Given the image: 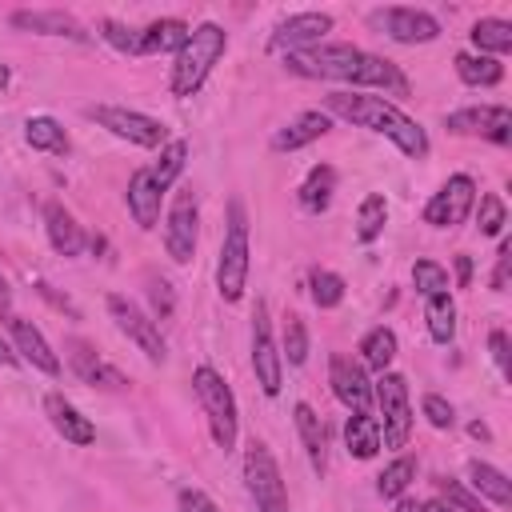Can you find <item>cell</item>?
<instances>
[{
	"mask_svg": "<svg viewBox=\"0 0 512 512\" xmlns=\"http://www.w3.org/2000/svg\"><path fill=\"white\" fill-rule=\"evenodd\" d=\"M192 24L180 20V16H160V20H148L140 28V44H136V56H160V52H180V44L188 40Z\"/></svg>",
	"mask_w": 512,
	"mask_h": 512,
	"instance_id": "25",
	"label": "cell"
},
{
	"mask_svg": "<svg viewBox=\"0 0 512 512\" xmlns=\"http://www.w3.org/2000/svg\"><path fill=\"white\" fill-rule=\"evenodd\" d=\"M420 412H424V420H428L432 428H440V432H448V428L456 424V408H452L440 392H424V396H420Z\"/></svg>",
	"mask_w": 512,
	"mask_h": 512,
	"instance_id": "43",
	"label": "cell"
},
{
	"mask_svg": "<svg viewBox=\"0 0 512 512\" xmlns=\"http://www.w3.org/2000/svg\"><path fill=\"white\" fill-rule=\"evenodd\" d=\"M424 320H428L432 344H452L456 340V300H452V292L428 296L424 300Z\"/></svg>",
	"mask_w": 512,
	"mask_h": 512,
	"instance_id": "33",
	"label": "cell"
},
{
	"mask_svg": "<svg viewBox=\"0 0 512 512\" xmlns=\"http://www.w3.org/2000/svg\"><path fill=\"white\" fill-rule=\"evenodd\" d=\"M44 412H48V424L64 436V444H72V448H88V444L96 440V424H92L68 396L48 392V396H44Z\"/></svg>",
	"mask_w": 512,
	"mask_h": 512,
	"instance_id": "21",
	"label": "cell"
},
{
	"mask_svg": "<svg viewBox=\"0 0 512 512\" xmlns=\"http://www.w3.org/2000/svg\"><path fill=\"white\" fill-rule=\"evenodd\" d=\"M8 336H12V348H16V356H20V364H32L36 372H44V376H60V356L52 352V344L44 340V332L32 324V320H24V316H8Z\"/></svg>",
	"mask_w": 512,
	"mask_h": 512,
	"instance_id": "18",
	"label": "cell"
},
{
	"mask_svg": "<svg viewBox=\"0 0 512 512\" xmlns=\"http://www.w3.org/2000/svg\"><path fill=\"white\" fill-rule=\"evenodd\" d=\"M412 480H416V456H396V460L376 476V492H380L384 500H396V496L408 492Z\"/></svg>",
	"mask_w": 512,
	"mask_h": 512,
	"instance_id": "37",
	"label": "cell"
},
{
	"mask_svg": "<svg viewBox=\"0 0 512 512\" xmlns=\"http://www.w3.org/2000/svg\"><path fill=\"white\" fill-rule=\"evenodd\" d=\"M468 432H472L476 440H492V432H488V424H480V420H472V424H468Z\"/></svg>",
	"mask_w": 512,
	"mask_h": 512,
	"instance_id": "53",
	"label": "cell"
},
{
	"mask_svg": "<svg viewBox=\"0 0 512 512\" xmlns=\"http://www.w3.org/2000/svg\"><path fill=\"white\" fill-rule=\"evenodd\" d=\"M284 68L300 80H336L352 84V92H384V96H408V76L388 60L356 44H312L304 52H288Z\"/></svg>",
	"mask_w": 512,
	"mask_h": 512,
	"instance_id": "1",
	"label": "cell"
},
{
	"mask_svg": "<svg viewBox=\"0 0 512 512\" xmlns=\"http://www.w3.org/2000/svg\"><path fill=\"white\" fill-rule=\"evenodd\" d=\"M244 488L256 504V512H288V488L280 476V464L264 440L244 444Z\"/></svg>",
	"mask_w": 512,
	"mask_h": 512,
	"instance_id": "7",
	"label": "cell"
},
{
	"mask_svg": "<svg viewBox=\"0 0 512 512\" xmlns=\"http://www.w3.org/2000/svg\"><path fill=\"white\" fill-rule=\"evenodd\" d=\"M108 316H112V324L120 328V336H128L140 352H144V360H152V364H164L168 360V340H164V332H160V324L140 308V304H132L128 296H120V292H108Z\"/></svg>",
	"mask_w": 512,
	"mask_h": 512,
	"instance_id": "9",
	"label": "cell"
},
{
	"mask_svg": "<svg viewBox=\"0 0 512 512\" xmlns=\"http://www.w3.org/2000/svg\"><path fill=\"white\" fill-rule=\"evenodd\" d=\"M472 284V256H456V288H468Z\"/></svg>",
	"mask_w": 512,
	"mask_h": 512,
	"instance_id": "49",
	"label": "cell"
},
{
	"mask_svg": "<svg viewBox=\"0 0 512 512\" xmlns=\"http://www.w3.org/2000/svg\"><path fill=\"white\" fill-rule=\"evenodd\" d=\"M96 36L108 44V48H116V52H124V56H136V44H140V28H128V24H120V20H100L96 24Z\"/></svg>",
	"mask_w": 512,
	"mask_h": 512,
	"instance_id": "41",
	"label": "cell"
},
{
	"mask_svg": "<svg viewBox=\"0 0 512 512\" xmlns=\"http://www.w3.org/2000/svg\"><path fill=\"white\" fill-rule=\"evenodd\" d=\"M248 272H252L248 216H244V200H240V196H232V200H228V224H224L220 256H216V292H220V300H224V304H240V300H244Z\"/></svg>",
	"mask_w": 512,
	"mask_h": 512,
	"instance_id": "4",
	"label": "cell"
},
{
	"mask_svg": "<svg viewBox=\"0 0 512 512\" xmlns=\"http://www.w3.org/2000/svg\"><path fill=\"white\" fill-rule=\"evenodd\" d=\"M396 512H420V500L404 492V496H396Z\"/></svg>",
	"mask_w": 512,
	"mask_h": 512,
	"instance_id": "51",
	"label": "cell"
},
{
	"mask_svg": "<svg viewBox=\"0 0 512 512\" xmlns=\"http://www.w3.org/2000/svg\"><path fill=\"white\" fill-rule=\"evenodd\" d=\"M328 132H332V116H328L324 108H304L300 116H292L284 128L272 132L268 148H272V152H300V148H308L312 140H320V136H328Z\"/></svg>",
	"mask_w": 512,
	"mask_h": 512,
	"instance_id": "20",
	"label": "cell"
},
{
	"mask_svg": "<svg viewBox=\"0 0 512 512\" xmlns=\"http://www.w3.org/2000/svg\"><path fill=\"white\" fill-rule=\"evenodd\" d=\"M8 296H12V288H8V280H4V272H0V304H8Z\"/></svg>",
	"mask_w": 512,
	"mask_h": 512,
	"instance_id": "55",
	"label": "cell"
},
{
	"mask_svg": "<svg viewBox=\"0 0 512 512\" xmlns=\"http://www.w3.org/2000/svg\"><path fill=\"white\" fill-rule=\"evenodd\" d=\"M368 24L376 32H384L396 44H432L440 36V20L428 8H412V4H388V8H372Z\"/></svg>",
	"mask_w": 512,
	"mask_h": 512,
	"instance_id": "11",
	"label": "cell"
},
{
	"mask_svg": "<svg viewBox=\"0 0 512 512\" xmlns=\"http://www.w3.org/2000/svg\"><path fill=\"white\" fill-rule=\"evenodd\" d=\"M476 180L468 176V172H452L436 192H432V200L424 204V224H432V228H456V224H464L468 216H472V208H476Z\"/></svg>",
	"mask_w": 512,
	"mask_h": 512,
	"instance_id": "12",
	"label": "cell"
},
{
	"mask_svg": "<svg viewBox=\"0 0 512 512\" xmlns=\"http://www.w3.org/2000/svg\"><path fill=\"white\" fill-rule=\"evenodd\" d=\"M384 224H388V200L380 192H368L360 200V208H356V240L360 244H376Z\"/></svg>",
	"mask_w": 512,
	"mask_h": 512,
	"instance_id": "35",
	"label": "cell"
},
{
	"mask_svg": "<svg viewBox=\"0 0 512 512\" xmlns=\"http://www.w3.org/2000/svg\"><path fill=\"white\" fill-rule=\"evenodd\" d=\"M344 448L356 460H372L384 448L380 444V424H376L372 412H348V420H344Z\"/></svg>",
	"mask_w": 512,
	"mask_h": 512,
	"instance_id": "28",
	"label": "cell"
},
{
	"mask_svg": "<svg viewBox=\"0 0 512 512\" xmlns=\"http://www.w3.org/2000/svg\"><path fill=\"white\" fill-rule=\"evenodd\" d=\"M332 12H292V16H284V20H276L272 24V32H268V52H280V56H288V52H304V48H312V44H324V36L332 32Z\"/></svg>",
	"mask_w": 512,
	"mask_h": 512,
	"instance_id": "14",
	"label": "cell"
},
{
	"mask_svg": "<svg viewBox=\"0 0 512 512\" xmlns=\"http://www.w3.org/2000/svg\"><path fill=\"white\" fill-rule=\"evenodd\" d=\"M228 52V32L216 20H204L188 32V40L180 44V52L172 56V72H168V92L176 100H188L204 88V80L212 76V68L220 64V56Z\"/></svg>",
	"mask_w": 512,
	"mask_h": 512,
	"instance_id": "3",
	"label": "cell"
},
{
	"mask_svg": "<svg viewBox=\"0 0 512 512\" xmlns=\"http://www.w3.org/2000/svg\"><path fill=\"white\" fill-rule=\"evenodd\" d=\"M308 292L316 308H340L344 304V276L332 268H308Z\"/></svg>",
	"mask_w": 512,
	"mask_h": 512,
	"instance_id": "36",
	"label": "cell"
},
{
	"mask_svg": "<svg viewBox=\"0 0 512 512\" xmlns=\"http://www.w3.org/2000/svg\"><path fill=\"white\" fill-rule=\"evenodd\" d=\"M196 244H200V196L192 188H180L164 220V252L172 256V264H192Z\"/></svg>",
	"mask_w": 512,
	"mask_h": 512,
	"instance_id": "10",
	"label": "cell"
},
{
	"mask_svg": "<svg viewBox=\"0 0 512 512\" xmlns=\"http://www.w3.org/2000/svg\"><path fill=\"white\" fill-rule=\"evenodd\" d=\"M88 120H96L104 132H112L116 140H128L136 148H164L172 136H168V124L148 116V112H136V108H124V104H88L84 108Z\"/></svg>",
	"mask_w": 512,
	"mask_h": 512,
	"instance_id": "8",
	"label": "cell"
},
{
	"mask_svg": "<svg viewBox=\"0 0 512 512\" xmlns=\"http://www.w3.org/2000/svg\"><path fill=\"white\" fill-rule=\"evenodd\" d=\"M252 372H256V384H260L264 396H280L284 360H280V348L272 340V324H268V304L264 300L252 312Z\"/></svg>",
	"mask_w": 512,
	"mask_h": 512,
	"instance_id": "15",
	"label": "cell"
},
{
	"mask_svg": "<svg viewBox=\"0 0 512 512\" xmlns=\"http://www.w3.org/2000/svg\"><path fill=\"white\" fill-rule=\"evenodd\" d=\"M16 364H20V356H16L12 340H4V336H0V368H16Z\"/></svg>",
	"mask_w": 512,
	"mask_h": 512,
	"instance_id": "50",
	"label": "cell"
},
{
	"mask_svg": "<svg viewBox=\"0 0 512 512\" xmlns=\"http://www.w3.org/2000/svg\"><path fill=\"white\" fill-rule=\"evenodd\" d=\"M396 352H400V340H396V332L388 324H376L360 340V364L372 368V372H388L392 360H396Z\"/></svg>",
	"mask_w": 512,
	"mask_h": 512,
	"instance_id": "32",
	"label": "cell"
},
{
	"mask_svg": "<svg viewBox=\"0 0 512 512\" xmlns=\"http://www.w3.org/2000/svg\"><path fill=\"white\" fill-rule=\"evenodd\" d=\"M184 164H188V140H180V136H172L160 152H156V164H148V172H152V180H156V188L160 192H168L176 180H180V172H184Z\"/></svg>",
	"mask_w": 512,
	"mask_h": 512,
	"instance_id": "34",
	"label": "cell"
},
{
	"mask_svg": "<svg viewBox=\"0 0 512 512\" xmlns=\"http://www.w3.org/2000/svg\"><path fill=\"white\" fill-rule=\"evenodd\" d=\"M148 296H152V320H168L172 316V284L160 276H148Z\"/></svg>",
	"mask_w": 512,
	"mask_h": 512,
	"instance_id": "44",
	"label": "cell"
},
{
	"mask_svg": "<svg viewBox=\"0 0 512 512\" xmlns=\"http://www.w3.org/2000/svg\"><path fill=\"white\" fill-rule=\"evenodd\" d=\"M436 488H440V500H444V504H452L456 512H488V508H484V500H480L472 488H464L460 480H452V476H440V480H436Z\"/></svg>",
	"mask_w": 512,
	"mask_h": 512,
	"instance_id": "42",
	"label": "cell"
},
{
	"mask_svg": "<svg viewBox=\"0 0 512 512\" xmlns=\"http://www.w3.org/2000/svg\"><path fill=\"white\" fill-rule=\"evenodd\" d=\"M332 196H336V168H332V164H312L308 176H304L300 188H296L300 208L312 212V216H320V212H328Z\"/></svg>",
	"mask_w": 512,
	"mask_h": 512,
	"instance_id": "26",
	"label": "cell"
},
{
	"mask_svg": "<svg viewBox=\"0 0 512 512\" xmlns=\"http://www.w3.org/2000/svg\"><path fill=\"white\" fill-rule=\"evenodd\" d=\"M476 228H480V236H504V224H508V208H504V200L496 196V192H484V196H476Z\"/></svg>",
	"mask_w": 512,
	"mask_h": 512,
	"instance_id": "38",
	"label": "cell"
},
{
	"mask_svg": "<svg viewBox=\"0 0 512 512\" xmlns=\"http://www.w3.org/2000/svg\"><path fill=\"white\" fill-rule=\"evenodd\" d=\"M452 68H456L460 84H468V88H496L504 80V64L492 56H480V52H456Z\"/></svg>",
	"mask_w": 512,
	"mask_h": 512,
	"instance_id": "31",
	"label": "cell"
},
{
	"mask_svg": "<svg viewBox=\"0 0 512 512\" xmlns=\"http://www.w3.org/2000/svg\"><path fill=\"white\" fill-rule=\"evenodd\" d=\"M468 40H472V48H476L480 56L500 60V56H508V52H512V24H508V20H500V16H480V20L472 24Z\"/></svg>",
	"mask_w": 512,
	"mask_h": 512,
	"instance_id": "30",
	"label": "cell"
},
{
	"mask_svg": "<svg viewBox=\"0 0 512 512\" xmlns=\"http://www.w3.org/2000/svg\"><path fill=\"white\" fill-rule=\"evenodd\" d=\"M176 508H180V512H220V508L212 504V496L200 492V488H180V492H176Z\"/></svg>",
	"mask_w": 512,
	"mask_h": 512,
	"instance_id": "46",
	"label": "cell"
},
{
	"mask_svg": "<svg viewBox=\"0 0 512 512\" xmlns=\"http://www.w3.org/2000/svg\"><path fill=\"white\" fill-rule=\"evenodd\" d=\"M468 484H472V492H476L480 500H492L496 508H508V504H512V484H508V476H504L496 464H488V460H468Z\"/></svg>",
	"mask_w": 512,
	"mask_h": 512,
	"instance_id": "29",
	"label": "cell"
},
{
	"mask_svg": "<svg viewBox=\"0 0 512 512\" xmlns=\"http://www.w3.org/2000/svg\"><path fill=\"white\" fill-rule=\"evenodd\" d=\"M8 24L16 32H32V36H60V40H72V44H88L92 32L64 8H16L8 12Z\"/></svg>",
	"mask_w": 512,
	"mask_h": 512,
	"instance_id": "16",
	"label": "cell"
},
{
	"mask_svg": "<svg viewBox=\"0 0 512 512\" xmlns=\"http://www.w3.org/2000/svg\"><path fill=\"white\" fill-rule=\"evenodd\" d=\"M36 292H40V296H44V300H48L52 308H60V312H68L72 320L80 316V312H76V304H72L68 296H56V292H52V284H44V280H36Z\"/></svg>",
	"mask_w": 512,
	"mask_h": 512,
	"instance_id": "48",
	"label": "cell"
},
{
	"mask_svg": "<svg viewBox=\"0 0 512 512\" xmlns=\"http://www.w3.org/2000/svg\"><path fill=\"white\" fill-rule=\"evenodd\" d=\"M24 140H28V148L48 152V156H68V148H72V140H68L64 124H60L56 116H48V112H40V116H28V120H24Z\"/></svg>",
	"mask_w": 512,
	"mask_h": 512,
	"instance_id": "27",
	"label": "cell"
},
{
	"mask_svg": "<svg viewBox=\"0 0 512 512\" xmlns=\"http://www.w3.org/2000/svg\"><path fill=\"white\" fill-rule=\"evenodd\" d=\"M64 352H68V368H72L84 384H92V388H128V376H124L120 368H112L88 340L68 336V340H64Z\"/></svg>",
	"mask_w": 512,
	"mask_h": 512,
	"instance_id": "19",
	"label": "cell"
},
{
	"mask_svg": "<svg viewBox=\"0 0 512 512\" xmlns=\"http://www.w3.org/2000/svg\"><path fill=\"white\" fill-rule=\"evenodd\" d=\"M44 232H48V244L56 256H80L88 248V232L84 224L60 204V200H48L44 204Z\"/></svg>",
	"mask_w": 512,
	"mask_h": 512,
	"instance_id": "22",
	"label": "cell"
},
{
	"mask_svg": "<svg viewBox=\"0 0 512 512\" xmlns=\"http://www.w3.org/2000/svg\"><path fill=\"white\" fill-rule=\"evenodd\" d=\"M444 128L452 136H480L492 144H512V108L508 104H468L444 116Z\"/></svg>",
	"mask_w": 512,
	"mask_h": 512,
	"instance_id": "13",
	"label": "cell"
},
{
	"mask_svg": "<svg viewBox=\"0 0 512 512\" xmlns=\"http://www.w3.org/2000/svg\"><path fill=\"white\" fill-rule=\"evenodd\" d=\"M324 112L328 116H340V120H348L356 128H368V132H376L384 140H392L408 160H424L432 152L428 132L404 108H396L392 100H384L376 92H352V88L328 92L324 96Z\"/></svg>",
	"mask_w": 512,
	"mask_h": 512,
	"instance_id": "2",
	"label": "cell"
},
{
	"mask_svg": "<svg viewBox=\"0 0 512 512\" xmlns=\"http://www.w3.org/2000/svg\"><path fill=\"white\" fill-rule=\"evenodd\" d=\"M412 288H416L424 300L436 296V292H448V268L436 264V260H428V256H420V260L412 264Z\"/></svg>",
	"mask_w": 512,
	"mask_h": 512,
	"instance_id": "39",
	"label": "cell"
},
{
	"mask_svg": "<svg viewBox=\"0 0 512 512\" xmlns=\"http://www.w3.org/2000/svg\"><path fill=\"white\" fill-rule=\"evenodd\" d=\"M328 384H332V396L348 408V412H368L372 404V380H368V368L344 352H332L328 356Z\"/></svg>",
	"mask_w": 512,
	"mask_h": 512,
	"instance_id": "17",
	"label": "cell"
},
{
	"mask_svg": "<svg viewBox=\"0 0 512 512\" xmlns=\"http://www.w3.org/2000/svg\"><path fill=\"white\" fill-rule=\"evenodd\" d=\"M488 352H492L500 376L512 380V344H508V332H504V328H492V332H488Z\"/></svg>",
	"mask_w": 512,
	"mask_h": 512,
	"instance_id": "45",
	"label": "cell"
},
{
	"mask_svg": "<svg viewBox=\"0 0 512 512\" xmlns=\"http://www.w3.org/2000/svg\"><path fill=\"white\" fill-rule=\"evenodd\" d=\"M280 360H288L292 368H300L308 360V328L296 312L284 316V352H280Z\"/></svg>",
	"mask_w": 512,
	"mask_h": 512,
	"instance_id": "40",
	"label": "cell"
},
{
	"mask_svg": "<svg viewBox=\"0 0 512 512\" xmlns=\"http://www.w3.org/2000/svg\"><path fill=\"white\" fill-rule=\"evenodd\" d=\"M192 392H196V400L204 408L212 444L220 452H232L236 448V436H240V408H236L232 384L212 364H200V368H192Z\"/></svg>",
	"mask_w": 512,
	"mask_h": 512,
	"instance_id": "5",
	"label": "cell"
},
{
	"mask_svg": "<svg viewBox=\"0 0 512 512\" xmlns=\"http://www.w3.org/2000/svg\"><path fill=\"white\" fill-rule=\"evenodd\" d=\"M8 80H12V72H8V64H4V60H0V92H4V88H8Z\"/></svg>",
	"mask_w": 512,
	"mask_h": 512,
	"instance_id": "54",
	"label": "cell"
},
{
	"mask_svg": "<svg viewBox=\"0 0 512 512\" xmlns=\"http://www.w3.org/2000/svg\"><path fill=\"white\" fill-rule=\"evenodd\" d=\"M372 400L380 408L376 424H380V444L384 448H404L412 436V396H408V380L400 372H380L372 380Z\"/></svg>",
	"mask_w": 512,
	"mask_h": 512,
	"instance_id": "6",
	"label": "cell"
},
{
	"mask_svg": "<svg viewBox=\"0 0 512 512\" xmlns=\"http://www.w3.org/2000/svg\"><path fill=\"white\" fill-rule=\"evenodd\" d=\"M508 264H512V244L500 236V252H496V268H492V292L508 288Z\"/></svg>",
	"mask_w": 512,
	"mask_h": 512,
	"instance_id": "47",
	"label": "cell"
},
{
	"mask_svg": "<svg viewBox=\"0 0 512 512\" xmlns=\"http://www.w3.org/2000/svg\"><path fill=\"white\" fill-rule=\"evenodd\" d=\"M292 420H296V432H300V444L308 452V464L316 476L328 472V432H324V420L316 416V408L308 400H296L292 404Z\"/></svg>",
	"mask_w": 512,
	"mask_h": 512,
	"instance_id": "24",
	"label": "cell"
},
{
	"mask_svg": "<svg viewBox=\"0 0 512 512\" xmlns=\"http://www.w3.org/2000/svg\"><path fill=\"white\" fill-rule=\"evenodd\" d=\"M420 512H456V508H452V504H444V500L436 496V500H420Z\"/></svg>",
	"mask_w": 512,
	"mask_h": 512,
	"instance_id": "52",
	"label": "cell"
},
{
	"mask_svg": "<svg viewBox=\"0 0 512 512\" xmlns=\"http://www.w3.org/2000/svg\"><path fill=\"white\" fill-rule=\"evenodd\" d=\"M160 200H164V192L156 188L152 172L148 168H136L128 176V188H124V204H128V216L136 220V228L148 232V228L160 224Z\"/></svg>",
	"mask_w": 512,
	"mask_h": 512,
	"instance_id": "23",
	"label": "cell"
}]
</instances>
